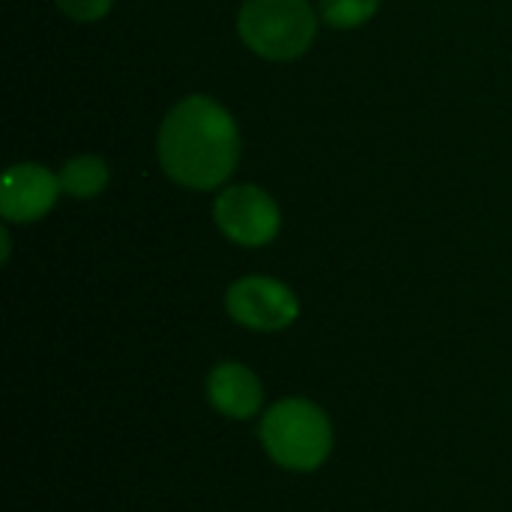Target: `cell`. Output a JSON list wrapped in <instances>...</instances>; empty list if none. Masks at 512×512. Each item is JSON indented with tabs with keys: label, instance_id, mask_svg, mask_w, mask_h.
Listing matches in <instances>:
<instances>
[{
	"label": "cell",
	"instance_id": "obj_1",
	"mask_svg": "<svg viewBox=\"0 0 512 512\" xmlns=\"http://www.w3.org/2000/svg\"><path fill=\"white\" fill-rule=\"evenodd\" d=\"M237 159V123L210 96H186L162 120L159 162L174 183L189 189H216L231 177Z\"/></svg>",
	"mask_w": 512,
	"mask_h": 512
},
{
	"label": "cell",
	"instance_id": "obj_2",
	"mask_svg": "<svg viewBox=\"0 0 512 512\" xmlns=\"http://www.w3.org/2000/svg\"><path fill=\"white\" fill-rule=\"evenodd\" d=\"M261 444L288 471H315L333 450V426L309 399H282L261 417Z\"/></svg>",
	"mask_w": 512,
	"mask_h": 512
},
{
	"label": "cell",
	"instance_id": "obj_3",
	"mask_svg": "<svg viewBox=\"0 0 512 512\" xmlns=\"http://www.w3.org/2000/svg\"><path fill=\"white\" fill-rule=\"evenodd\" d=\"M240 39L264 60H294L306 54L318 33L309 0H246L237 15Z\"/></svg>",
	"mask_w": 512,
	"mask_h": 512
},
{
	"label": "cell",
	"instance_id": "obj_4",
	"mask_svg": "<svg viewBox=\"0 0 512 512\" xmlns=\"http://www.w3.org/2000/svg\"><path fill=\"white\" fill-rule=\"evenodd\" d=\"M225 306H228V315L237 324H243L249 330H258V333L285 330L300 315L297 294L285 282L270 279V276H246V279H237L228 288Z\"/></svg>",
	"mask_w": 512,
	"mask_h": 512
},
{
	"label": "cell",
	"instance_id": "obj_5",
	"mask_svg": "<svg viewBox=\"0 0 512 512\" xmlns=\"http://www.w3.org/2000/svg\"><path fill=\"white\" fill-rule=\"evenodd\" d=\"M219 231L237 246H267L282 225L276 201L258 186H231L213 204Z\"/></svg>",
	"mask_w": 512,
	"mask_h": 512
},
{
	"label": "cell",
	"instance_id": "obj_6",
	"mask_svg": "<svg viewBox=\"0 0 512 512\" xmlns=\"http://www.w3.org/2000/svg\"><path fill=\"white\" fill-rule=\"evenodd\" d=\"M60 192V177H54L48 168L36 162H18L3 174L0 213L9 222H36L54 207Z\"/></svg>",
	"mask_w": 512,
	"mask_h": 512
},
{
	"label": "cell",
	"instance_id": "obj_7",
	"mask_svg": "<svg viewBox=\"0 0 512 512\" xmlns=\"http://www.w3.org/2000/svg\"><path fill=\"white\" fill-rule=\"evenodd\" d=\"M207 399L219 414L231 420H249L261 411L264 387L252 369L240 363H219L207 378Z\"/></svg>",
	"mask_w": 512,
	"mask_h": 512
},
{
	"label": "cell",
	"instance_id": "obj_8",
	"mask_svg": "<svg viewBox=\"0 0 512 512\" xmlns=\"http://www.w3.org/2000/svg\"><path fill=\"white\" fill-rule=\"evenodd\" d=\"M60 189L72 198H96L108 186V165L99 156H75L60 168Z\"/></svg>",
	"mask_w": 512,
	"mask_h": 512
},
{
	"label": "cell",
	"instance_id": "obj_9",
	"mask_svg": "<svg viewBox=\"0 0 512 512\" xmlns=\"http://www.w3.org/2000/svg\"><path fill=\"white\" fill-rule=\"evenodd\" d=\"M378 6H381V0H318L321 18L339 30L366 24L378 12Z\"/></svg>",
	"mask_w": 512,
	"mask_h": 512
},
{
	"label": "cell",
	"instance_id": "obj_10",
	"mask_svg": "<svg viewBox=\"0 0 512 512\" xmlns=\"http://www.w3.org/2000/svg\"><path fill=\"white\" fill-rule=\"evenodd\" d=\"M54 3H57V6H60V12H63V15H69L72 21L87 24V21H99V18H105L114 0H54Z\"/></svg>",
	"mask_w": 512,
	"mask_h": 512
}]
</instances>
